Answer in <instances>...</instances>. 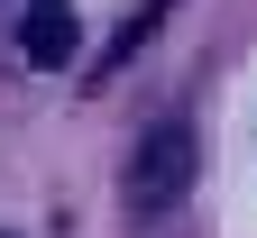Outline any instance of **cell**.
<instances>
[{
	"label": "cell",
	"mask_w": 257,
	"mask_h": 238,
	"mask_svg": "<svg viewBox=\"0 0 257 238\" xmlns=\"http://www.w3.org/2000/svg\"><path fill=\"white\" fill-rule=\"evenodd\" d=\"M184 192H193V128L156 119L138 138V165H128V201H138V220H156V211H175Z\"/></svg>",
	"instance_id": "1"
},
{
	"label": "cell",
	"mask_w": 257,
	"mask_h": 238,
	"mask_svg": "<svg viewBox=\"0 0 257 238\" xmlns=\"http://www.w3.org/2000/svg\"><path fill=\"white\" fill-rule=\"evenodd\" d=\"M19 46H28V64H46V74H55V64H74V0H37V10H28V28H19Z\"/></svg>",
	"instance_id": "2"
}]
</instances>
